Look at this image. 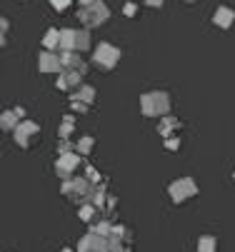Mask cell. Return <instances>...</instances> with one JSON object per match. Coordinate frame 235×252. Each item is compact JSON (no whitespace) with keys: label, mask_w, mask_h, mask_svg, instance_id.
<instances>
[{"label":"cell","mask_w":235,"mask_h":252,"mask_svg":"<svg viewBox=\"0 0 235 252\" xmlns=\"http://www.w3.org/2000/svg\"><path fill=\"white\" fill-rule=\"evenodd\" d=\"M80 70H70V73H63L60 75V80H58V88L60 90H68V88H75L78 83H80Z\"/></svg>","instance_id":"obj_9"},{"label":"cell","mask_w":235,"mask_h":252,"mask_svg":"<svg viewBox=\"0 0 235 252\" xmlns=\"http://www.w3.org/2000/svg\"><path fill=\"white\" fill-rule=\"evenodd\" d=\"M88 45H90V35H88L85 30H83V32L78 30V35H75V50L80 53V50H85Z\"/></svg>","instance_id":"obj_12"},{"label":"cell","mask_w":235,"mask_h":252,"mask_svg":"<svg viewBox=\"0 0 235 252\" xmlns=\"http://www.w3.org/2000/svg\"><path fill=\"white\" fill-rule=\"evenodd\" d=\"M63 67H65L63 65V58H58L53 53L40 55V70H43V73H58V70H63Z\"/></svg>","instance_id":"obj_6"},{"label":"cell","mask_w":235,"mask_h":252,"mask_svg":"<svg viewBox=\"0 0 235 252\" xmlns=\"http://www.w3.org/2000/svg\"><path fill=\"white\" fill-rule=\"evenodd\" d=\"M75 35H78V30H63L60 32V45L65 50H75Z\"/></svg>","instance_id":"obj_11"},{"label":"cell","mask_w":235,"mask_h":252,"mask_svg":"<svg viewBox=\"0 0 235 252\" xmlns=\"http://www.w3.org/2000/svg\"><path fill=\"white\" fill-rule=\"evenodd\" d=\"M90 148H93V137H83V140L78 142V150H80V153H88Z\"/></svg>","instance_id":"obj_19"},{"label":"cell","mask_w":235,"mask_h":252,"mask_svg":"<svg viewBox=\"0 0 235 252\" xmlns=\"http://www.w3.org/2000/svg\"><path fill=\"white\" fill-rule=\"evenodd\" d=\"M145 3H148L150 8H160V5H163V0H145Z\"/></svg>","instance_id":"obj_23"},{"label":"cell","mask_w":235,"mask_h":252,"mask_svg":"<svg viewBox=\"0 0 235 252\" xmlns=\"http://www.w3.org/2000/svg\"><path fill=\"white\" fill-rule=\"evenodd\" d=\"M108 18H110V10H108V5L100 3V0H95L93 5H85L80 10V20L88 23V25H100V23H105Z\"/></svg>","instance_id":"obj_2"},{"label":"cell","mask_w":235,"mask_h":252,"mask_svg":"<svg viewBox=\"0 0 235 252\" xmlns=\"http://www.w3.org/2000/svg\"><path fill=\"white\" fill-rule=\"evenodd\" d=\"M118 58H120V50L113 48V45H108V43H103V45L95 50V65H98V67L110 70V67L118 63Z\"/></svg>","instance_id":"obj_3"},{"label":"cell","mask_w":235,"mask_h":252,"mask_svg":"<svg viewBox=\"0 0 235 252\" xmlns=\"http://www.w3.org/2000/svg\"><path fill=\"white\" fill-rule=\"evenodd\" d=\"M233 20H235V13L230 8H218L215 10V25L218 28H230Z\"/></svg>","instance_id":"obj_10"},{"label":"cell","mask_w":235,"mask_h":252,"mask_svg":"<svg viewBox=\"0 0 235 252\" xmlns=\"http://www.w3.org/2000/svg\"><path fill=\"white\" fill-rule=\"evenodd\" d=\"M195 192H198V188H195L193 180H188V177H183V180H178V183L170 185V195H173L175 202H183V200L193 197Z\"/></svg>","instance_id":"obj_4"},{"label":"cell","mask_w":235,"mask_h":252,"mask_svg":"<svg viewBox=\"0 0 235 252\" xmlns=\"http://www.w3.org/2000/svg\"><path fill=\"white\" fill-rule=\"evenodd\" d=\"M63 252H70V250H63Z\"/></svg>","instance_id":"obj_27"},{"label":"cell","mask_w":235,"mask_h":252,"mask_svg":"<svg viewBox=\"0 0 235 252\" xmlns=\"http://www.w3.org/2000/svg\"><path fill=\"white\" fill-rule=\"evenodd\" d=\"M73 132V118H65V123L60 125V137L65 140V137H68Z\"/></svg>","instance_id":"obj_17"},{"label":"cell","mask_w":235,"mask_h":252,"mask_svg":"<svg viewBox=\"0 0 235 252\" xmlns=\"http://www.w3.org/2000/svg\"><path fill=\"white\" fill-rule=\"evenodd\" d=\"M140 107H143L145 115L158 118V115H163V113L170 110V97H168L165 93H148V95H143Z\"/></svg>","instance_id":"obj_1"},{"label":"cell","mask_w":235,"mask_h":252,"mask_svg":"<svg viewBox=\"0 0 235 252\" xmlns=\"http://www.w3.org/2000/svg\"><path fill=\"white\" fill-rule=\"evenodd\" d=\"M43 43H45V48L53 50L55 45H60V32H58V30H48V35H45V40H43Z\"/></svg>","instance_id":"obj_13"},{"label":"cell","mask_w":235,"mask_h":252,"mask_svg":"<svg viewBox=\"0 0 235 252\" xmlns=\"http://www.w3.org/2000/svg\"><path fill=\"white\" fill-rule=\"evenodd\" d=\"M198 250L200 252H215V237H200Z\"/></svg>","instance_id":"obj_14"},{"label":"cell","mask_w":235,"mask_h":252,"mask_svg":"<svg viewBox=\"0 0 235 252\" xmlns=\"http://www.w3.org/2000/svg\"><path fill=\"white\" fill-rule=\"evenodd\" d=\"M35 132H38V125H35V123L23 120V125H18V130H15L18 145H30V135H35Z\"/></svg>","instance_id":"obj_5"},{"label":"cell","mask_w":235,"mask_h":252,"mask_svg":"<svg viewBox=\"0 0 235 252\" xmlns=\"http://www.w3.org/2000/svg\"><path fill=\"white\" fill-rule=\"evenodd\" d=\"M80 3H83V5H93V3H95V0H80Z\"/></svg>","instance_id":"obj_25"},{"label":"cell","mask_w":235,"mask_h":252,"mask_svg":"<svg viewBox=\"0 0 235 252\" xmlns=\"http://www.w3.org/2000/svg\"><path fill=\"white\" fill-rule=\"evenodd\" d=\"M185 3H198V0H185Z\"/></svg>","instance_id":"obj_26"},{"label":"cell","mask_w":235,"mask_h":252,"mask_svg":"<svg viewBox=\"0 0 235 252\" xmlns=\"http://www.w3.org/2000/svg\"><path fill=\"white\" fill-rule=\"evenodd\" d=\"M78 165H80V158H78V155H63V158L58 160V172H60L63 177H70V172H73Z\"/></svg>","instance_id":"obj_8"},{"label":"cell","mask_w":235,"mask_h":252,"mask_svg":"<svg viewBox=\"0 0 235 252\" xmlns=\"http://www.w3.org/2000/svg\"><path fill=\"white\" fill-rule=\"evenodd\" d=\"M93 97H95V90H93V88H88V85L75 95V100H85V102H93Z\"/></svg>","instance_id":"obj_16"},{"label":"cell","mask_w":235,"mask_h":252,"mask_svg":"<svg viewBox=\"0 0 235 252\" xmlns=\"http://www.w3.org/2000/svg\"><path fill=\"white\" fill-rule=\"evenodd\" d=\"M15 118H18L15 110H13V113H5V115H3V127H5V130H13V127H15Z\"/></svg>","instance_id":"obj_18"},{"label":"cell","mask_w":235,"mask_h":252,"mask_svg":"<svg viewBox=\"0 0 235 252\" xmlns=\"http://www.w3.org/2000/svg\"><path fill=\"white\" fill-rule=\"evenodd\" d=\"M80 218H85V220H90V218H93V207H90V205H85V207L80 210Z\"/></svg>","instance_id":"obj_21"},{"label":"cell","mask_w":235,"mask_h":252,"mask_svg":"<svg viewBox=\"0 0 235 252\" xmlns=\"http://www.w3.org/2000/svg\"><path fill=\"white\" fill-rule=\"evenodd\" d=\"M50 3H53V8H55V10H65V8L70 5V0H50Z\"/></svg>","instance_id":"obj_20"},{"label":"cell","mask_w":235,"mask_h":252,"mask_svg":"<svg viewBox=\"0 0 235 252\" xmlns=\"http://www.w3.org/2000/svg\"><path fill=\"white\" fill-rule=\"evenodd\" d=\"M80 252H108V242L100 240L95 235H88L83 242H80Z\"/></svg>","instance_id":"obj_7"},{"label":"cell","mask_w":235,"mask_h":252,"mask_svg":"<svg viewBox=\"0 0 235 252\" xmlns=\"http://www.w3.org/2000/svg\"><path fill=\"white\" fill-rule=\"evenodd\" d=\"M178 125H180V123H178L175 118H168V120H163V123H160V132H163V135H168L170 130H175Z\"/></svg>","instance_id":"obj_15"},{"label":"cell","mask_w":235,"mask_h":252,"mask_svg":"<svg viewBox=\"0 0 235 252\" xmlns=\"http://www.w3.org/2000/svg\"><path fill=\"white\" fill-rule=\"evenodd\" d=\"M125 13H128V15H133V13H135V5H133V3H130V5H125Z\"/></svg>","instance_id":"obj_24"},{"label":"cell","mask_w":235,"mask_h":252,"mask_svg":"<svg viewBox=\"0 0 235 252\" xmlns=\"http://www.w3.org/2000/svg\"><path fill=\"white\" fill-rule=\"evenodd\" d=\"M165 145L170 148V150H178V137H168V142H165Z\"/></svg>","instance_id":"obj_22"}]
</instances>
